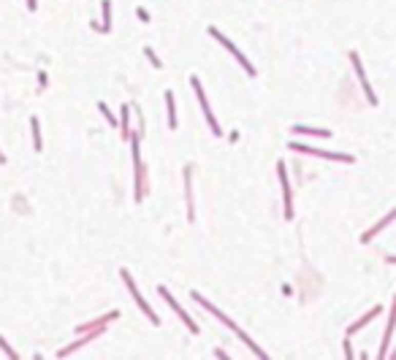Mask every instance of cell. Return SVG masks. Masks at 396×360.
Masks as SVG:
<instances>
[{
    "label": "cell",
    "mask_w": 396,
    "mask_h": 360,
    "mask_svg": "<svg viewBox=\"0 0 396 360\" xmlns=\"http://www.w3.org/2000/svg\"><path fill=\"white\" fill-rule=\"evenodd\" d=\"M193 298H195L198 303H201V306H204V309H209V311H212V314H214V317H220V320H223V325H228V328L233 330V333H236V336H239V338H242V341H244V344H247V347H250V349H252V352H255L258 357H266V352H263V349H261V347H255V341H252V338H250L247 333H244V330H242L239 325H233V322H231L228 317H225V314H223V311H220V309H214V306H212V303H209V301H204L201 295H198V292H193Z\"/></svg>",
    "instance_id": "1"
},
{
    "label": "cell",
    "mask_w": 396,
    "mask_h": 360,
    "mask_svg": "<svg viewBox=\"0 0 396 360\" xmlns=\"http://www.w3.org/2000/svg\"><path fill=\"white\" fill-rule=\"evenodd\" d=\"M122 279H125V284H128V290H130V295H133V298H136V303H138V306H141V311H144V314L149 317V322H155V325H160V320H157V314H155V311H152V309H149V303H147L144 298H141V292L136 290V282H133V277H130V273H128V271H122Z\"/></svg>",
    "instance_id": "2"
},
{
    "label": "cell",
    "mask_w": 396,
    "mask_h": 360,
    "mask_svg": "<svg viewBox=\"0 0 396 360\" xmlns=\"http://www.w3.org/2000/svg\"><path fill=\"white\" fill-rule=\"evenodd\" d=\"M209 35H212V38H217V41H220V44L225 46V49H228V52H231V54H233V57H236V60H239V62L244 65V71H247L250 76H255V68H252V65L247 62V57H244V54H242V52L236 49V46H233V44L228 41V38H225V35L220 33V30H214V27H212V30H209Z\"/></svg>",
    "instance_id": "3"
},
{
    "label": "cell",
    "mask_w": 396,
    "mask_h": 360,
    "mask_svg": "<svg viewBox=\"0 0 396 360\" xmlns=\"http://www.w3.org/2000/svg\"><path fill=\"white\" fill-rule=\"evenodd\" d=\"M193 87H195V95H198V100H201V109H204V114H206V122H209V128H212V133L214 136H223V130H220V125L214 122V117H212V111H209V103H206V95H204V90H201V81H198V76H193Z\"/></svg>",
    "instance_id": "4"
},
{
    "label": "cell",
    "mask_w": 396,
    "mask_h": 360,
    "mask_svg": "<svg viewBox=\"0 0 396 360\" xmlns=\"http://www.w3.org/2000/svg\"><path fill=\"white\" fill-rule=\"evenodd\" d=\"M157 292H160V295H163V298H166V303H168V306H171V309L176 311V314H179V317H182V320H185V325H187V328H190V333H198V325H195V322H193V317H190V314H187V311H185V309H182V306H179V303H176V301L171 298V292H168L166 287H157Z\"/></svg>",
    "instance_id": "5"
},
{
    "label": "cell",
    "mask_w": 396,
    "mask_h": 360,
    "mask_svg": "<svg viewBox=\"0 0 396 360\" xmlns=\"http://www.w3.org/2000/svg\"><path fill=\"white\" fill-rule=\"evenodd\" d=\"M293 152H301V155H315V157H331L339 160V163H353L350 155H336V152H323V149H309V146H301V144H290Z\"/></svg>",
    "instance_id": "6"
},
{
    "label": "cell",
    "mask_w": 396,
    "mask_h": 360,
    "mask_svg": "<svg viewBox=\"0 0 396 360\" xmlns=\"http://www.w3.org/2000/svg\"><path fill=\"white\" fill-rule=\"evenodd\" d=\"M277 171H280V182H282V201H285V220L293 217V206H290V184H288V171H285V163H277Z\"/></svg>",
    "instance_id": "7"
},
{
    "label": "cell",
    "mask_w": 396,
    "mask_h": 360,
    "mask_svg": "<svg viewBox=\"0 0 396 360\" xmlns=\"http://www.w3.org/2000/svg\"><path fill=\"white\" fill-rule=\"evenodd\" d=\"M350 60H353V68H355V73H358V81H361V87H364V92H366V98H369V103H374V106H377V98H374V92H372V87H369V81H366V73H364L361 60H358V54H355V52L350 54Z\"/></svg>",
    "instance_id": "8"
},
{
    "label": "cell",
    "mask_w": 396,
    "mask_h": 360,
    "mask_svg": "<svg viewBox=\"0 0 396 360\" xmlns=\"http://www.w3.org/2000/svg\"><path fill=\"white\" fill-rule=\"evenodd\" d=\"M103 33L111 30V0H103V25H101Z\"/></svg>",
    "instance_id": "9"
},
{
    "label": "cell",
    "mask_w": 396,
    "mask_h": 360,
    "mask_svg": "<svg viewBox=\"0 0 396 360\" xmlns=\"http://www.w3.org/2000/svg\"><path fill=\"white\" fill-rule=\"evenodd\" d=\"M166 106H168V128H176V109H174V95L166 92Z\"/></svg>",
    "instance_id": "10"
},
{
    "label": "cell",
    "mask_w": 396,
    "mask_h": 360,
    "mask_svg": "<svg viewBox=\"0 0 396 360\" xmlns=\"http://www.w3.org/2000/svg\"><path fill=\"white\" fill-rule=\"evenodd\" d=\"M377 314H380V309H377V306H374L372 311H366V314H364V320H358L355 325H350V333H355V330H361V328L366 325V322H369V320H374Z\"/></svg>",
    "instance_id": "11"
},
{
    "label": "cell",
    "mask_w": 396,
    "mask_h": 360,
    "mask_svg": "<svg viewBox=\"0 0 396 360\" xmlns=\"http://www.w3.org/2000/svg\"><path fill=\"white\" fill-rule=\"evenodd\" d=\"M98 109H101V114H103V117H106V122H109V125H111V128H117V119H114V114H111V109L106 106V103H98Z\"/></svg>",
    "instance_id": "12"
},
{
    "label": "cell",
    "mask_w": 396,
    "mask_h": 360,
    "mask_svg": "<svg viewBox=\"0 0 396 360\" xmlns=\"http://www.w3.org/2000/svg\"><path fill=\"white\" fill-rule=\"evenodd\" d=\"M391 220H393V211H391L388 217H385V220H383L380 225H377V227H374V230H369V233H366V236H364V239H361V241H369V239H372V236H374L377 230H383V227H385V225H391Z\"/></svg>",
    "instance_id": "13"
},
{
    "label": "cell",
    "mask_w": 396,
    "mask_h": 360,
    "mask_svg": "<svg viewBox=\"0 0 396 360\" xmlns=\"http://www.w3.org/2000/svg\"><path fill=\"white\" fill-rule=\"evenodd\" d=\"M30 128H33V141H35V149H41V130H38V119H30Z\"/></svg>",
    "instance_id": "14"
},
{
    "label": "cell",
    "mask_w": 396,
    "mask_h": 360,
    "mask_svg": "<svg viewBox=\"0 0 396 360\" xmlns=\"http://www.w3.org/2000/svg\"><path fill=\"white\" fill-rule=\"evenodd\" d=\"M0 347H3V352H6L8 357H11V360H16V357H19V355H16V352H14V349H11V347H8V344H6V338H3V336H0Z\"/></svg>",
    "instance_id": "15"
},
{
    "label": "cell",
    "mask_w": 396,
    "mask_h": 360,
    "mask_svg": "<svg viewBox=\"0 0 396 360\" xmlns=\"http://www.w3.org/2000/svg\"><path fill=\"white\" fill-rule=\"evenodd\" d=\"M147 57H149V60H152V65H155V68H160V60L155 57V52H152V49H147Z\"/></svg>",
    "instance_id": "16"
},
{
    "label": "cell",
    "mask_w": 396,
    "mask_h": 360,
    "mask_svg": "<svg viewBox=\"0 0 396 360\" xmlns=\"http://www.w3.org/2000/svg\"><path fill=\"white\" fill-rule=\"evenodd\" d=\"M27 8H30V11H35V0H27Z\"/></svg>",
    "instance_id": "17"
},
{
    "label": "cell",
    "mask_w": 396,
    "mask_h": 360,
    "mask_svg": "<svg viewBox=\"0 0 396 360\" xmlns=\"http://www.w3.org/2000/svg\"><path fill=\"white\" fill-rule=\"evenodd\" d=\"M3 160H6V157H3V152H0V163H3Z\"/></svg>",
    "instance_id": "18"
}]
</instances>
